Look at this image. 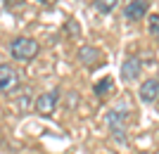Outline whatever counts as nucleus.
I'll return each instance as SVG.
<instances>
[{"mask_svg": "<svg viewBox=\"0 0 159 154\" xmlns=\"http://www.w3.org/2000/svg\"><path fill=\"white\" fill-rule=\"evenodd\" d=\"M126 114H128V107L126 104H119V107L109 109L105 116V123L112 130L116 142H126Z\"/></svg>", "mask_w": 159, "mask_h": 154, "instance_id": "1", "label": "nucleus"}, {"mask_svg": "<svg viewBox=\"0 0 159 154\" xmlns=\"http://www.w3.org/2000/svg\"><path fill=\"white\" fill-rule=\"evenodd\" d=\"M40 45L38 40L29 38V36H19V38H14L10 43V55H12V59L17 62H31L36 55H38Z\"/></svg>", "mask_w": 159, "mask_h": 154, "instance_id": "2", "label": "nucleus"}, {"mask_svg": "<svg viewBox=\"0 0 159 154\" xmlns=\"http://www.w3.org/2000/svg\"><path fill=\"white\" fill-rule=\"evenodd\" d=\"M19 86H21L19 71H17L14 67H10V64H0V93L10 95V93H14Z\"/></svg>", "mask_w": 159, "mask_h": 154, "instance_id": "3", "label": "nucleus"}, {"mask_svg": "<svg viewBox=\"0 0 159 154\" xmlns=\"http://www.w3.org/2000/svg\"><path fill=\"white\" fill-rule=\"evenodd\" d=\"M57 100H60V93L57 90H50V93H43L36 97V112L40 116H50L57 107Z\"/></svg>", "mask_w": 159, "mask_h": 154, "instance_id": "4", "label": "nucleus"}, {"mask_svg": "<svg viewBox=\"0 0 159 154\" xmlns=\"http://www.w3.org/2000/svg\"><path fill=\"white\" fill-rule=\"evenodd\" d=\"M140 74H143V59H140V57H135V55L126 57V59H124V64H121V78L131 83V81L140 78Z\"/></svg>", "mask_w": 159, "mask_h": 154, "instance_id": "5", "label": "nucleus"}, {"mask_svg": "<svg viewBox=\"0 0 159 154\" xmlns=\"http://www.w3.org/2000/svg\"><path fill=\"white\" fill-rule=\"evenodd\" d=\"M150 10V2L147 0H131L126 7H124V17L128 21H140Z\"/></svg>", "mask_w": 159, "mask_h": 154, "instance_id": "6", "label": "nucleus"}, {"mask_svg": "<svg viewBox=\"0 0 159 154\" xmlns=\"http://www.w3.org/2000/svg\"><path fill=\"white\" fill-rule=\"evenodd\" d=\"M138 97H140L143 104H152V102H157V97H159V83H157V78H147L145 83L140 86Z\"/></svg>", "mask_w": 159, "mask_h": 154, "instance_id": "7", "label": "nucleus"}, {"mask_svg": "<svg viewBox=\"0 0 159 154\" xmlns=\"http://www.w3.org/2000/svg\"><path fill=\"white\" fill-rule=\"evenodd\" d=\"M100 59H102V52H100L98 47H93V45H83L79 50V62L83 64V67H88V69L98 67Z\"/></svg>", "mask_w": 159, "mask_h": 154, "instance_id": "8", "label": "nucleus"}, {"mask_svg": "<svg viewBox=\"0 0 159 154\" xmlns=\"http://www.w3.org/2000/svg\"><path fill=\"white\" fill-rule=\"evenodd\" d=\"M93 5L100 14H109V12H114V7L119 5V0H93Z\"/></svg>", "mask_w": 159, "mask_h": 154, "instance_id": "9", "label": "nucleus"}, {"mask_svg": "<svg viewBox=\"0 0 159 154\" xmlns=\"http://www.w3.org/2000/svg\"><path fill=\"white\" fill-rule=\"evenodd\" d=\"M112 86H114L112 78H107V76H105L102 81H98V83H95V95H98V97H105V95L112 90Z\"/></svg>", "mask_w": 159, "mask_h": 154, "instance_id": "10", "label": "nucleus"}, {"mask_svg": "<svg viewBox=\"0 0 159 154\" xmlns=\"http://www.w3.org/2000/svg\"><path fill=\"white\" fill-rule=\"evenodd\" d=\"M147 26H150V33H152L154 38H159V14H152V17H150Z\"/></svg>", "mask_w": 159, "mask_h": 154, "instance_id": "11", "label": "nucleus"}, {"mask_svg": "<svg viewBox=\"0 0 159 154\" xmlns=\"http://www.w3.org/2000/svg\"><path fill=\"white\" fill-rule=\"evenodd\" d=\"M38 2H43V5H48V7H50V5H55V0H38Z\"/></svg>", "mask_w": 159, "mask_h": 154, "instance_id": "12", "label": "nucleus"}, {"mask_svg": "<svg viewBox=\"0 0 159 154\" xmlns=\"http://www.w3.org/2000/svg\"><path fill=\"white\" fill-rule=\"evenodd\" d=\"M157 83H159V76H157Z\"/></svg>", "mask_w": 159, "mask_h": 154, "instance_id": "13", "label": "nucleus"}]
</instances>
